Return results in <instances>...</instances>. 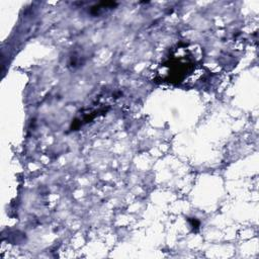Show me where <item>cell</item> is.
Here are the masks:
<instances>
[{"mask_svg": "<svg viewBox=\"0 0 259 259\" xmlns=\"http://www.w3.org/2000/svg\"><path fill=\"white\" fill-rule=\"evenodd\" d=\"M201 61L200 51L194 45L178 44L160 64L156 72L157 79L163 83L178 85L189 82L197 74Z\"/></svg>", "mask_w": 259, "mask_h": 259, "instance_id": "cell-1", "label": "cell"}]
</instances>
